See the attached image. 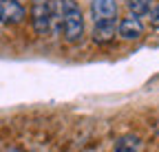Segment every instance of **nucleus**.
<instances>
[{
  "label": "nucleus",
  "instance_id": "1a4fd4ad",
  "mask_svg": "<svg viewBox=\"0 0 159 152\" xmlns=\"http://www.w3.org/2000/svg\"><path fill=\"white\" fill-rule=\"evenodd\" d=\"M148 18H150V27L159 31V5H152V9L148 11Z\"/></svg>",
  "mask_w": 159,
  "mask_h": 152
},
{
  "label": "nucleus",
  "instance_id": "f257e3e1",
  "mask_svg": "<svg viewBox=\"0 0 159 152\" xmlns=\"http://www.w3.org/2000/svg\"><path fill=\"white\" fill-rule=\"evenodd\" d=\"M57 9H60V33L71 44L80 42L84 35V13L80 5L75 0H57Z\"/></svg>",
  "mask_w": 159,
  "mask_h": 152
},
{
  "label": "nucleus",
  "instance_id": "7ed1b4c3",
  "mask_svg": "<svg viewBox=\"0 0 159 152\" xmlns=\"http://www.w3.org/2000/svg\"><path fill=\"white\" fill-rule=\"evenodd\" d=\"M93 22H115L117 18V0H91Z\"/></svg>",
  "mask_w": 159,
  "mask_h": 152
},
{
  "label": "nucleus",
  "instance_id": "0eeeda50",
  "mask_svg": "<svg viewBox=\"0 0 159 152\" xmlns=\"http://www.w3.org/2000/svg\"><path fill=\"white\" fill-rule=\"evenodd\" d=\"M142 148V141L135 135H124L115 141V152H139Z\"/></svg>",
  "mask_w": 159,
  "mask_h": 152
},
{
  "label": "nucleus",
  "instance_id": "39448f33",
  "mask_svg": "<svg viewBox=\"0 0 159 152\" xmlns=\"http://www.w3.org/2000/svg\"><path fill=\"white\" fill-rule=\"evenodd\" d=\"M117 35L122 40H139L144 35V24H142V18H135V15H128V18H122L117 22Z\"/></svg>",
  "mask_w": 159,
  "mask_h": 152
},
{
  "label": "nucleus",
  "instance_id": "423d86ee",
  "mask_svg": "<svg viewBox=\"0 0 159 152\" xmlns=\"http://www.w3.org/2000/svg\"><path fill=\"white\" fill-rule=\"evenodd\" d=\"M117 35V22H97L93 29V40L97 44H108Z\"/></svg>",
  "mask_w": 159,
  "mask_h": 152
},
{
  "label": "nucleus",
  "instance_id": "20e7f679",
  "mask_svg": "<svg viewBox=\"0 0 159 152\" xmlns=\"http://www.w3.org/2000/svg\"><path fill=\"white\" fill-rule=\"evenodd\" d=\"M25 15L27 11L18 0H0V24H20Z\"/></svg>",
  "mask_w": 159,
  "mask_h": 152
},
{
  "label": "nucleus",
  "instance_id": "6e6552de",
  "mask_svg": "<svg viewBox=\"0 0 159 152\" xmlns=\"http://www.w3.org/2000/svg\"><path fill=\"white\" fill-rule=\"evenodd\" d=\"M152 9V0H128V11L135 18H144Z\"/></svg>",
  "mask_w": 159,
  "mask_h": 152
},
{
  "label": "nucleus",
  "instance_id": "f03ea898",
  "mask_svg": "<svg viewBox=\"0 0 159 152\" xmlns=\"http://www.w3.org/2000/svg\"><path fill=\"white\" fill-rule=\"evenodd\" d=\"M55 0H31V24L38 35H49L53 31Z\"/></svg>",
  "mask_w": 159,
  "mask_h": 152
}]
</instances>
